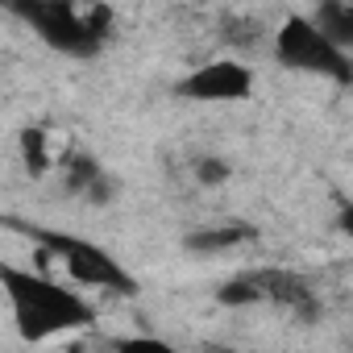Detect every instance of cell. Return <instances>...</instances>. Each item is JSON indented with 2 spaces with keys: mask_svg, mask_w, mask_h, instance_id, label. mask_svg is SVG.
<instances>
[{
  "mask_svg": "<svg viewBox=\"0 0 353 353\" xmlns=\"http://www.w3.org/2000/svg\"><path fill=\"white\" fill-rule=\"evenodd\" d=\"M274 59L291 71H303V75H320V79H332V83H353V59L349 50H341L320 26L316 17H287L274 34Z\"/></svg>",
  "mask_w": 353,
  "mask_h": 353,
  "instance_id": "3957f363",
  "label": "cell"
},
{
  "mask_svg": "<svg viewBox=\"0 0 353 353\" xmlns=\"http://www.w3.org/2000/svg\"><path fill=\"white\" fill-rule=\"evenodd\" d=\"M336 225H341V233H345V237H353V204H341Z\"/></svg>",
  "mask_w": 353,
  "mask_h": 353,
  "instance_id": "4fadbf2b",
  "label": "cell"
},
{
  "mask_svg": "<svg viewBox=\"0 0 353 353\" xmlns=\"http://www.w3.org/2000/svg\"><path fill=\"white\" fill-rule=\"evenodd\" d=\"M0 283L9 291V303L17 312V328L26 341H46V336L71 332V328H88L96 320V312L83 295H75L71 287H59L50 279L5 266L0 270Z\"/></svg>",
  "mask_w": 353,
  "mask_h": 353,
  "instance_id": "7a4b0ae2",
  "label": "cell"
},
{
  "mask_svg": "<svg viewBox=\"0 0 353 353\" xmlns=\"http://www.w3.org/2000/svg\"><path fill=\"white\" fill-rule=\"evenodd\" d=\"M26 233L42 245V254L59 258L63 270H67L75 283H83V287H104V291H117V295H137L133 274H129L108 250H100L96 241H83V237H75V233H54V229H26Z\"/></svg>",
  "mask_w": 353,
  "mask_h": 353,
  "instance_id": "277c9868",
  "label": "cell"
},
{
  "mask_svg": "<svg viewBox=\"0 0 353 353\" xmlns=\"http://www.w3.org/2000/svg\"><path fill=\"white\" fill-rule=\"evenodd\" d=\"M216 299H221L225 307H250V303H258V299H266V295H262L258 274H241V279H229V283L216 291Z\"/></svg>",
  "mask_w": 353,
  "mask_h": 353,
  "instance_id": "8fae6325",
  "label": "cell"
},
{
  "mask_svg": "<svg viewBox=\"0 0 353 353\" xmlns=\"http://www.w3.org/2000/svg\"><path fill=\"white\" fill-rule=\"evenodd\" d=\"M5 9L17 13L50 50L71 59L100 54L112 34V9L100 5V0H92V5H75V0H5Z\"/></svg>",
  "mask_w": 353,
  "mask_h": 353,
  "instance_id": "6da1fadb",
  "label": "cell"
},
{
  "mask_svg": "<svg viewBox=\"0 0 353 353\" xmlns=\"http://www.w3.org/2000/svg\"><path fill=\"white\" fill-rule=\"evenodd\" d=\"M316 26H320L341 50H353V0H320Z\"/></svg>",
  "mask_w": 353,
  "mask_h": 353,
  "instance_id": "9c48e42d",
  "label": "cell"
},
{
  "mask_svg": "<svg viewBox=\"0 0 353 353\" xmlns=\"http://www.w3.org/2000/svg\"><path fill=\"white\" fill-rule=\"evenodd\" d=\"M258 283H262V295H266L270 303L287 307V312H291V316H299L303 324H312V320L320 316V299H316V291L307 287V279H303V274L270 266V270H258Z\"/></svg>",
  "mask_w": 353,
  "mask_h": 353,
  "instance_id": "8992f818",
  "label": "cell"
},
{
  "mask_svg": "<svg viewBox=\"0 0 353 353\" xmlns=\"http://www.w3.org/2000/svg\"><path fill=\"white\" fill-rule=\"evenodd\" d=\"M229 174H233V166L225 158H216V154H200L196 158V179H200V188H221Z\"/></svg>",
  "mask_w": 353,
  "mask_h": 353,
  "instance_id": "7c38bea8",
  "label": "cell"
},
{
  "mask_svg": "<svg viewBox=\"0 0 353 353\" xmlns=\"http://www.w3.org/2000/svg\"><path fill=\"white\" fill-rule=\"evenodd\" d=\"M17 141H21V158H26V170L34 174V179H42V174L54 166V154H50V145H46V133L30 125V129H21V137H17Z\"/></svg>",
  "mask_w": 353,
  "mask_h": 353,
  "instance_id": "30bf717a",
  "label": "cell"
},
{
  "mask_svg": "<svg viewBox=\"0 0 353 353\" xmlns=\"http://www.w3.org/2000/svg\"><path fill=\"white\" fill-rule=\"evenodd\" d=\"M254 237H258V229H254V225H241V221H233V225H208V229L188 233V237H183V250L196 254V258H212V254L237 250V245H245V241H254Z\"/></svg>",
  "mask_w": 353,
  "mask_h": 353,
  "instance_id": "ba28073f",
  "label": "cell"
},
{
  "mask_svg": "<svg viewBox=\"0 0 353 353\" xmlns=\"http://www.w3.org/2000/svg\"><path fill=\"white\" fill-rule=\"evenodd\" d=\"M174 92H179L183 100H200V104L245 100L254 92V71L245 63H237V59H216V63H204L200 71L183 75Z\"/></svg>",
  "mask_w": 353,
  "mask_h": 353,
  "instance_id": "5b68a950",
  "label": "cell"
},
{
  "mask_svg": "<svg viewBox=\"0 0 353 353\" xmlns=\"http://www.w3.org/2000/svg\"><path fill=\"white\" fill-rule=\"evenodd\" d=\"M59 166H63V188H67L71 196H83V200H92V204H108V200L117 196V183L108 179V170H104L92 154L71 150V154L59 158Z\"/></svg>",
  "mask_w": 353,
  "mask_h": 353,
  "instance_id": "52a82bcc",
  "label": "cell"
}]
</instances>
